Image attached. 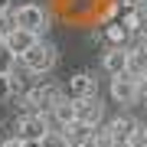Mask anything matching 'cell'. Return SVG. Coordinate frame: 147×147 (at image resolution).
I'll return each mask as SVG.
<instances>
[{"mask_svg":"<svg viewBox=\"0 0 147 147\" xmlns=\"http://www.w3.org/2000/svg\"><path fill=\"white\" fill-rule=\"evenodd\" d=\"M20 62L26 65L33 75H46V72H53V69H56V49L49 46V42H42V39H39L36 46H33L30 53L20 59Z\"/></svg>","mask_w":147,"mask_h":147,"instance_id":"6da1fadb","label":"cell"},{"mask_svg":"<svg viewBox=\"0 0 147 147\" xmlns=\"http://www.w3.org/2000/svg\"><path fill=\"white\" fill-rule=\"evenodd\" d=\"M23 101H26V108L33 111V115H49V111L62 101V92L53 88V85H42V88H30Z\"/></svg>","mask_w":147,"mask_h":147,"instance_id":"7a4b0ae2","label":"cell"},{"mask_svg":"<svg viewBox=\"0 0 147 147\" xmlns=\"http://www.w3.org/2000/svg\"><path fill=\"white\" fill-rule=\"evenodd\" d=\"M16 20H20L23 30H33V33H39V36L49 30V10L42 3H23V7H16Z\"/></svg>","mask_w":147,"mask_h":147,"instance_id":"3957f363","label":"cell"},{"mask_svg":"<svg viewBox=\"0 0 147 147\" xmlns=\"http://www.w3.org/2000/svg\"><path fill=\"white\" fill-rule=\"evenodd\" d=\"M49 134V115H23L16 121V137L20 141H42Z\"/></svg>","mask_w":147,"mask_h":147,"instance_id":"277c9868","label":"cell"},{"mask_svg":"<svg viewBox=\"0 0 147 147\" xmlns=\"http://www.w3.org/2000/svg\"><path fill=\"white\" fill-rule=\"evenodd\" d=\"M95 92H98V82H95V75H92V72H75L72 79L65 82V88H62V95H65V98H72V101L92 98Z\"/></svg>","mask_w":147,"mask_h":147,"instance_id":"5b68a950","label":"cell"},{"mask_svg":"<svg viewBox=\"0 0 147 147\" xmlns=\"http://www.w3.org/2000/svg\"><path fill=\"white\" fill-rule=\"evenodd\" d=\"M111 98L118 105H134L141 98V85H137L134 75H115L111 79Z\"/></svg>","mask_w":147,"mask_h":147,"instance_id":"8992f818","label":"cell"},{"mask_svg":"<svg viewBox=\"0 0 147 147\" xmlns=\"http://www.w3.org/2000/svg\"><path fill=\"white\" fill-rule=\"evenodd\" d=\"M49 121L56 124V131H65L69 124H75V121H79V105H75L72 98H62L53 111H49Z\"/></svg>","mask_w":147,"mask_h":147,"instance_id":"52a82bcc","label":"cell"},{"mask_svg":"<svg viewBox=\"0 0 147 147\" xmlns=\"http://www.w3.org/2000/svg\"><path fill=\"white\" fill-rule=\"evenodd\" d=\"M75 105H79V121H85V124H92V127L101 124V118H105V105L98 101V95L82 98V101H75Z\"/></svg>","mask_w":147,"mask_h":147,"instance_id":"ba28073f","label":"cell"},{"mask_svg":"<svg viewBox=\"0 0 147 147\" xmlns=\"http://www.w3.org/2000/svg\"><path fill=\"white\" fill-rule=\"evenodd\" d=\"M101 65H105V72L115 79V75H127V49L124 46H111L105 59H101Z\"/></svg>","mask_w":147,"mask_h":147,"instance_id":"9c48e42d","label":"cell"},{"mask_svg":"<svg viewBox=\"0 0 147 147\" xmlns=\"http://www.w3.org/2000/svg\"><path fill=\"white\" fill-rule=\"evenodd\" d=\"M3 42H7V46H10L13 53H16V56L23 59V56H26L30 49H33V46L39 42V33H33V30H23V26H20V30H16V33H13L10 39H3Z\"/></svg>","mask_w":147,"mask_h":147,"instance_id":"30bf717a","label":"cell"},{"mask_svg":"<svg viewBox=\"0 0 147 147\" xmlns=\"http://www.w3.org/2000/svg\"><path fill=\"white\" fill-rule=\"evenodd\" d=\"M127 75H134V79H144L147 75V49L141 42L134 49H127Z\"/></svg>","mask_w":147,"mask_h":147,"instance_id":"8fae6325","label":"cell"},{"mask_svg":"<svg viewBox=\"0 0 147 147\" xmlns=\"http://www.w3.org/2000/svg\"><path fill=\"white\" fill-rule=\"evenodd\" d=\"M16 30H20L16 10H13V7H3V10H0V39H10Z\"/></svg>","mask_w":147,"mask_h":147,"instance_id":"7c38bea8","label":"cell"},{"mask_svg":"<svg viewBox=\"0 0 147 147\" xmlns=\"http://www.w3.org/2000/svg\"><path fill=\"white\" fill-rule=\"evenodd\" d=\"M105 36H108L111 46H124L127 36H131V30H127L124 20H115V23H108V26H105Z\"/></svg>","mask_w":147,"mask_h":147,"instance_id":"4fadbf2b","label":"cell"},{"mask_svg":"<svg viewBox=\"0 0 147 147\" xmlns=\"http://www.w3.org/2000/svg\"><path fill=\"white\" fill-rule=\"evenodd\" d=\"M16 62H20V56H16L7 42H0V75H13V65Z\"/></svg>","mask_w":147,"mask_h":147,"instance_id":"5bb4252c","label":"cell"},{"mask_svg":"<svg viewBox=\"0 0 147 147\" xmlns=\"http://www.w3.org/2000/svg\"><path fill=\"white\" fill-rule=\"evenodd\" d=\"M16 92H20V85H16L13 75H0V101H10Z\"/></svg>","mask_w":147,"mask_h":147,"instance_id":"9a60e30c","label":"cell"},{"mask_svg":"<svg viewBox=\"0 0 147 147\" xmlns=\"http://www.w3.org/2000/svg\"><path fill=\"white\" fill-rule=\"evenodd\" d=\"M42 147H72V144H69L65 131H49L46 137H42Z\"/></svg>","mask_w":147,"mask_h":147,"instance_id":"2e32d148","label":"cell"},{"mask_svg":"<svg viewBox=\"0 0 147 147\" xmlns=\"http://www.w3.org/2000/svg\"><path fill=\"white\" fill-rule=\"evenodd\" d=\"M127 147H147V124H137V131H134Z\"/></svg>","mask_w":147,"mask_h":147,"instance_id":"e0dca14e","label":"cell"},{"mask_svg":"<svg viewBox=\"0 0 147 147\" xmlns=\"http://www.w3.org/2000/svg\"><path fill=\"white\" fill-rule=\"evenodd\" d=\"M0 147H23L20 137H7V141H0Z\"/></svg>","mask_w":147,"mask_h":147,"instance_id":"ac0fdd59","label":"cell"},{"mask_svg":"<svg viewBox=\"0 0 147 147\" xmlns=\"http://www.w3.org/2000/svg\"><path fill=\"white\" fill-rule=\"evenodd\" d=\"M137 85H141V98L147 101V75H144V79H137Z\"/></svg>","mask_w":147,"mask_h":147,"instance_id":"d6986e66","label":"cell"},{"mask_svg":"<svg viewBox=\"0 0 147 147\" xmlns=\"http://www.w3.org/2000/svg\"><path fill=\"white\" fill-rule=\"evenodd\" d=\"M124 3H131V7H137V10H144V7H147V0H124Z\"/></svg>","mask_w":147,"mask_h":147,"instance_id":"ffe728a7","label":"cell"},{"mask_svg":"<svg viewBox=\"0 0 147 147\" xmlns=\"http://www.w3.org/2000/svg\"><path fill=\"white\" fill-rule=\"evenodd\" d=\"M23 147H42V141H23Z\"/></svg>","mask_w":147,"mask_h":147,"instance_id":"44dd1931","label":"cell"},{"mask_svg":"<svg viewBox=\"0 0 147 147\" xmlns=\"http://www.w3.org/2000/svg\"><path fill=\"white\" fill-rule=\"evenodd\" d=\"M141 46H144V49H147V30H144V33H141Z\"/></svg>","mask_w":147,"mask_h":147,"instance_id":"7402d4cb","label":"cell"},{"mask_svg":"<svg viewBox=\"0 0 147 147\" xmlns=\"http://www.w3.org/2000/svg\"><path fill=\"white\" fill-rule=\"evenodd\" d=\"M0 7H7V0H0Z\"/></svg>","mask_w":147,"mask_h":147,"instance_id":"603a6c76","label":"cell"}]
</instances>
